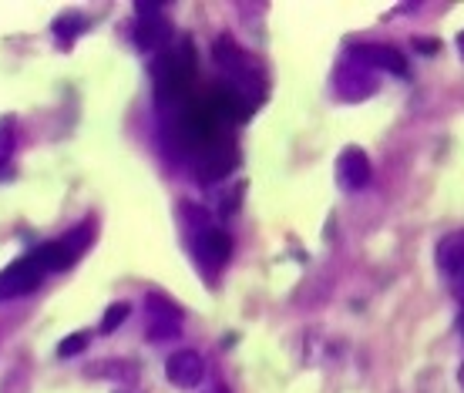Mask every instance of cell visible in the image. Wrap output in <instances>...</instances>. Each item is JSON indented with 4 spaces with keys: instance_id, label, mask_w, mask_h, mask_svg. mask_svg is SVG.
I'll list each match as a JSON object with an SVG mask.
<instances>
[{
    "instance_id": "cell-13",
    "label": "cell",
    "mask_w": 464,
    "mask_h": 393,
    "mask_svg": "<svg viewBox=\"0 0 464 393\" xmlns=\"http://www.w3.org/2000/svg\"><path fill=\"white\" fill-rule=\"evenodd\" d=\"M14 145H17V121L11 115L0 118V165L14 155Z\"/></svg>"
},
{
    "instance_id": "cell-6",
    "label": "cell",
    "mask_w": 464,
    "mask_h": 393,
    "mask_svg": "<svg viewBox=\"0 0 464 393\" xmlns=\"http://www.w3.org/2000/svg\"><path fill=\"white\" fill-rule=\"evenodd\" d=\"M337 91L343 101H363L377 91V78L371 74V68H363L357 61H347L337 68Z\"/></svg>"
},
{
    "instance_id": "cell-2",
    "label": "cell",
    "mask_w": 464,
    "mask_h": 393,
    "mask_svg": "<svg viewBox=\"0 0 464 393\" xmlns=\"http://www.w3.org/2000/svg\"><path fill=\"white\" fill-rule=\"evenodd\" d=\"M182 333V310L172 300H165L159 292L149 296V340L162 343V340H175Z\"/></svg>"
},
{
    "instance_id": "cell-14",
    "label": "cell",
    "mask_w": 464,
    "mask_h": 393,
    "mask_svg": "<svg viewBox=\"0 0 464 393\" xmlns=\"http://www.w3.org/2000/svg\"><path fill=\"white\" fill-rule=\"evenodd\" d=\"M128 316H131V302H111V306L105 310V316H102V333H105V336L115 333Z\"/></svg>"
},
{
    "instance_id": "cell-3",
    "label": "cell",
    "mask_w": 464,
    "mask_h": 393,
    "mask_svg": "<svg viewBox=\"0 0 464 393\" xmlns=\"http://www.w3.org/2000/svg\"><path fill=\"white\" fill-rule=\"evenodd\" d=\"M44 279L41 266H37L31 255H24L17 263L0 273V300H17V296H27L31 290H37V283Z\"/></svg>"
},
{
    "instance_id": "cell-7",
    "label": "cell",
    "mask_w": 464,
    "mask_h": 393,
    "mask_svg": "<svg viewBox=\"0 0 464 393\" xmlns=\"http://www.w3.org/2000/svg\"><path fill=\"white\" fill-rule=\"evenodd\" d=\"M239 155H236V145L232 141H212L209 149L198 155V178L202 182H219L236 168Z\"/></svg>"
},
{
    "instance_id": "cell-8",
    "label": "cell",
    "mask_w": 464,
    "mask_h": 393,
    "mask_svg": "<svg viewBox=\"0 0 464 393\" xmlns=\"http://www.w3.org/2000/svg\"><path fill=\"white\" fill-rule=\"evenodd\" d=\"M353 58H357V64H363V68L387 71V74H397V78L407 74L404 54L391 44H357L353 47Z\"/></svg>"
},
{
    "instance_id": "cell-1",
    "label": "cell",
    "mask_w": 464,
    "mask_h": 393,
    "mask_svg": "<svg viewBox=\"0 0 464 393\" xmlns=\"http://www.w3.org/2000/svg\"><path fill=\"white\" fill-rule=\"evenodd\" d=\"M216 61H219V68L229 74L232 81H236L239 91L256 88V91L263 94V74H259V68L253 64V58H249V54H246L243 47L236 44L232 37H219V41H216Z\"/></svg>"
},
{
    "instance_id": "cell-9",
    "label": "cell",
    "mask_w": 464,
    "mask_h": 393,
    "mask_svg": "<svg viewBox=\"0 0 464 393\" xmlns=\"http://www.w3.org/2000/svg\"><path fill=\"white\" fill-rule=\"evenodd\" d=\"M196 253L198 259H202V266L209 269V273H216L219 266H226V259H229L232 253V239L226 235L222 229H198L196 235Z\"/></svg>"
},
{
    "instance_id": "cell-17",
    "label": "cell",
    "mask_w": 464,
    "mask_h": 393,
    "mask_svg": "<svg viewBox=\"0 0 464 393\" xmlns=\"http://www.w3.org/2000/svg\"><path fill=\"white\" fill-rule=\"evenodd\" d=\"M458 387H461V393H464V363L458 367Z\"/></svg>"
},
{
    "instance_id": "cell-18",
    "label": "cell",
    "mask_w": 464,
    "mask_h": 393,
    "mask_svg": "<svg viewBox=\"0 0 464 393\" xmlns=\"http://www.w3.org/2000/svg\"><path fill=\"white\" fill-rule=\"evenodd\" d=\"M461 326H464V320H461Z\"/></svg>"
},
{
    "instance_id": "cell-10",
    "label": "cell",
    "mask_w": 464,
    "mask_h": 393,
    "mask_svg": "<svg viewBox=\"0 0 464 393\" xmlns=\"http://www.w3.org/2000/svg\"><path fill=\"white\" fill-rule=\"evenodd\" d=\"M434 263L448 279H458L464 283V232H448L441 243H438V253H434Z\"/></svg>"
},
{
    "instance_id": "cell-16",
    "label": "cell",
    "mask_w": 464,
    "mask_h": 393,
    "mask_svg": "<svg viewBox=\"0 0 464 393\" xmlns=\"http://www.w3.org/2000/svg\"><path fill=\"white\" fill-rule=\"evenodd\" d=\"M458 54H461V61H464V31L458 34Z\"/></svg>"
},
{
    "instance_id": "cell-12",
    "label": "cell",
    "mask_w": 464,
    "mask_h": 393,
    "mask_svg": "<svg viewBox=\"0 0 464 393\" xmlns=\"http://www.w3.org/2000/svg\"><path fill=\"white\" fill-rule=\"evenodd\" d=\"M31 259H34L37 266H41V273H58V269H68L71 263H74V255L68 253V245L64 243H44L37 245L34 253H31Z\"/></svg>"
},
{
    "instance_id": "cell-4",
    "label": "cell",
    "mask_w": 464,
    "mask_h": 393,
    "mask_svg": "<svg viewBox=\"0 0 464 393\" xmlns=\"http://www.w3.org/2000/svg\"><path fill=\"white\" fill-rule=\"evenodd\" d=\"M367 182H371V158H367V151L357 149V145H347L337 158V186L343 192H360V188H367Z\"/></svg>"
},
{
    "instance_id": "cell-15",
    "label": "cell",
    "mask_w": 464,
    "mask_h": 393,
    "mask_svg": "<svg viewBox=\"0 0 464 393\" xmlns=\"http://www.w3.org/2000/svg\"><path fill=\"white\" fill-rule=\"evenodd\" d=\"M88 347V333H71L61 340V347H58V357H74V353H82V350Z\"/></svg>"
},
{
    "instance_id": "cell-5",
    "label": "cell",
    "mask_w": 464,
    "mask_h": 393,
    "mask_svg": "<svg viewBox=\"0 0 464 393\" xmlns=\"http://www.w3.org/2000/svg\"><path fill=\"white\" fill-rule=\"evenodd\" d=\"M165 377L175 383V387H198L202 377H206V359L198 350H175L172 357L165 359Z\"/></svg>"
},
{
    "instance_id": "cell-11",
    "label": "cell",
    "mask_w": 464,
    "mask_h": 393,
    "mask_svg": "<svg viewBox=\"0 0 464 393\" xmlns=\"http://www.w3.org/2000/svg\"><path fill=\"white\" fill-rule=\"evenodd\" d=\"M172 37V27L169 21H162V14H151V17H139V27H135V41L145 51H155V47H165Z\"/></svg>"
}]
</instances>
